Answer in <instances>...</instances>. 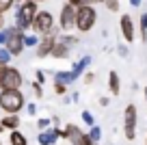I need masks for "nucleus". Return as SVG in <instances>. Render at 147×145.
<instances>
[{
  "label": "nucleus",
  "mask_w": 147,
  "mask_h": 145,
  "mask_svg": "<svg viewBox=\"0 0 147 145\" xmlns=\"http://www.w3.org/2000/svg\"><path fill=\"white\" fill-rule=\"evenodd\" d=\"M37 0H26V2H22L20 7H15V26L20 28V30H28V28H32V20L37 18Z\"/></svg>",
  "instance_id": "1"
},
{
  "label": "nucleus",
  "mask_w": 147,
  "mask_h": 145,
  "mask_svg": "<svg viewBox=\"0 0 147 145\" xmlns=\"http://www.w3.org/2000/svg\"><path fill=\"white\" fill-rule=\"evenodd\" d=\"M24 95L20 89H2L0 91V108L5 113H20L24 108Z\"/></svg>",
  "instance_id": "2"
},
{
  "label": "nucleus",
  "mask_w": 147,
  "mask_h": 145,
  "mask_svg": "<svg viewBox=\"0 0 147 145\" xmlns=\"http://www.w3.org/2000/svg\"><path fill=\"white\" fill-rule=\"evenodd\" d=\"M22 82H24V78H22L20 69L0 63V89H20Z\"/></svg>",
  "instance_id": "3"
},
{
  "label": "nucleus",
  "mask_w": 147,
  "mask_h": 145,
  "mask_svg": "<svg viewBox=\"0 0 147 145\" xmlns=\"http://www.w3.org/2000/svg\"><path fill=\"white\" fill-rule=\"evenodd\" d=\"M95 20L97 13L91 5H80L78 7V13H76V28L80 33H89L93 26H95Z\"/></svg>",
  "instance_id": "4"
},
{
  "label": "nucleus",
  "mask_w": 147,
  "mask_h": 145,
  "mask_svg": "<svg viewBox=\"0 0 147 145\" xmlns=\"http://www.w3.org/2000/svg\"><path fill=\"white\" fill-rule=\"evenodd\" d=\"M9 30V39H7V48H9V52L13 56H20L22 54V50L26 48V43H24V30H20L18 26H13V28H7Z\"/></svg>",
  "instance_id": "5"
},
{
  "label": "nucleus",
  "mask_w": 147,
  "mask_h": 145,
  "mask_svg": "<svg viewBox=\"0 0 147 145\" xmlns=\"http://www.w3.org/2000/svg\"><path fill=\"white\" fill-rule=\"evenodd\" d=\"M52 26H54V18H52L50 11H39L37 18L32 20V30L39 33V35H48V33H52Z\"/></svg>",
  "instance_id": "6"
},
{
  "label": "nucleus",
  "mask_w": 147,
  "mask_h": 145,
  "mask_svg": "<svg viewBox=\"0 0 147 145\" xmlns=\"http://www.w3.org/2000/svg\"><path fill=\"white\" fill-rule=\"evenodd\" d=\"M123 134L128 141H132L134 136H136V106L130 104L125 106V115H123Z\"/></svg>",
  "instance_id": "7"
},
{
  "label": "nucleus",
  "mask_w": 147,
  "mask_h": 145,
  "mask_svg": "<svg viewBox=\"0 0 147 145\" xmlns=\"http://www.w3.org/2000/svg\"><path fill=\"white\" fill-rule=\"evenodd\" d=\"M76 13H78V7L71 5V2H67V5L61 9V18H59V24L63 30H71L74 26H76Z\"/></svg>",
  "instance_id": "8"
},
{
  "label": "nucleus",
  "mask_w": 147,
  "mask_h": 145,
  "mask_svg": "<svg viewBox=\"0 0 147 145\" xmlns=\"http://www.w3.org/2000/svg\"><path fill=\"white\" fill-rule=\"evenodd\" d=\"M63 139L71 141V145H89V143H93L91 136L84 134L78 126H67V128L63 130Z\"/></svg>",
  "instance_id": "9"
},
{
  "label": "nucleus",
  "mask_w": 147,
  "mask_h": 145,
  "mask_svg": "<svg viewBox=\"0 0 147 145\" xmlns=\"http://www.w3.org/2000/svg\"><path fill=\"white\" fill-rule=\"evenodd\" d=\"M54 45H56V37L52 35V33H48L46 37H41V41L37 45V56H39V59H46L48 54H52Z\"/></svg>",
  "instance_id": "10"
},
{
  "label": "nucleus",
  "mask_w": 147,
  "mask_h": 145,
  "mask_svg": "<svg viewBox=\"0 0 147 145\" xmlns=\"http://www.w3.org/2000/svg\"><path fill=\"white\" fill-rule=\"evenodd\" d=\"M119 28H121V35H123V39L128 41V43H130V41H134V22H132V18H130L128 13L121 15Z\"/></svg>",
  "instance_id": "11"
},
{
  "label": "nucleus",
  "mask_w": 147,
  "mask_h": 145,
  "mask_svg": "<svg viewBox=\"0 0 147 145\" xmlns=\"http://www.w3.org/2000/svg\"><path fill=\"white\" fill-rule=\"evenodd\" d=\"M59 136L63 139V130H59V128H52V130H43L41 134H39V145H54Z\"/></svg>",
  "instance_id": "12"
},
{
  "label": "nucleus",
  "mask_w": 147,
  "mask_h": 145,
  "mask_svg": "<svg viewBox=\"0 0 147 145\" xmlns=\"http://www.w3.org/2000/svg\"><path fill=\"white\" fill-rule=\"evenodd\" d=\"M0 123H2V126L5 128H9V130H18V126L22 121H20V117H18V113H7L5 117L0 119Z\"/></svg>",
  "instance_id": "13"
},
{
  "label": "nucleus",
  "mask_w": 147,
  "mask_h": 145,
  "mask_svg": "<svg viewBox=\"0 0 147 145\" xmlns=\"http://www.w3.org/2000/svg\"><path fill=\"white\" fill-rule=\"evenodd\" d=\"M89 65H91V56H89V54H87V56H82V59H80L78 63H74V67H71V74H74V78H78L80 74H82L84 69L89 67Z\"/></svg>",
  "instance_id": "14"
},
{
  "label": "nucleus",
  "mask_w": 147,
  "mask_h": 145,
  "mask_svg": "<svg viewBox=\"0 0 147 145\" xmlns=\"http://www.w3.org/2000/svg\"><path fill=\"white\" fill-rule=\"evenodd\" d=\"M52 56H56V59H67L69 56V45L65 43V41H56L54 50H52Z\"/></svg>",
  "instance_id": "15"
},
{
  "label": "nucleus",
  "mask_w": 147,
  "mask_h": 145,
  "mask_svg": "<svg viewBox=\"0 0 147 145\" xmlns=\"http://www.w3.org/2000/svg\"><path fill=\"white\" fill-rule=\"evenodd\" d=\"M108 89L113 95H119V76H117V72H110L108 76Z\"/></svg>",
  "instance_id": "16"
},
{
  "label": "nucleus",
  "mask_w": 147,
  "mask_h": 145,
  "mask_svg": "<svg viewBox=\"0 0 147 145\" xmlns=\"http://www.w3.org/2000/svg\"><path fill=\"white\" fill-rule=\"evenodd\" d=\"M76 78H74V74H71V69L69 72H56L54 74V82H65V85H69V82H74Z\"/></svg>",
  "instance_id": "17"
},
{
  "label": "nucleus",
  "mask_w": 147,
  "mask_h": 145,
  "mask_svg": "<svg viewBox=\"0 0 147 145\" xmlns=\"http://www.w3.org/2000/svg\"><path fill=\"white\" fill-rule=\"evenodd\" d=\"M9 141H11V145H28V143H26V136H24L22 132H18V130L11 132Z\"/></svg>",
  "instance_id": "18"
},
{
  "label": "nucleus",
  "mask_w": 147,
  "mask_h": 145,
  "mask_svg": "<svg viewBox=\"0 0 147 145\" xmlns=\"http://www.w3.org/2000/svg\"><path fill=\"white\" fill-rule=\"evenodd\" d=\"M39 37H35V35H24V43H26V48H37L39 45Z\"/></svg>",
  "instance_id": "19"
},
{
  "label": "nucleus",
  "mask_w": 147,
  "mask_h": 145,
  "mask_svg": "<svg viewBox=\"0 0 147 145\" xmlns=\"http://www.w3.org/2000/svg\"><path fill=\"white\" fill-rule=\"evenodd\" d=\"M11 56H13V54H11V52H9V48H7V45H0V63H9V61H11Z\"/></svg>",
  "instance_id": "20"
},
{
  "label": "nucleus",
  "mask_w": 147,
  "mask_h": 145,
  "mask_svg": "<svg viewBox=\"0 0 147 145\" xmlns=\"http://www.w3.org/2000/svg\"><path fill=\"white\" fill-rule=\"evenodd\" d=\"M89 136H91L93 143H97V141L102 139V130H100L97 126H91V132H89Z\"/></svg>",
  "instance_id": "21"
},
{
  "label": "nucleus",
  "mask_w": 147,
  "mask_h": 145,
  "mask_svg": "<svg viewBox=\"0 0 147 145\" xmlns=\"http://www.w3.org/2000/svg\"><path fill=\"white\" fill-rule=\"evenodd\" d=\"M82 121H84V126H95V119H93V115L89 110H82Z\"/></svg>",
  "instance_id": "22"
},
{
  "label": "nucleus",
  "mask_w": 147,
  "mask_h": 145,
  "mask_svg": "<svg viewBox=\"0 0 147 145\" xmlns=\"http://www.w3.org/2000/svg\"><path fill=\"white\" fill-rule=\"evenodd\" d=\"M15 0H0V13H7V11L13 7Z\"/></svg>",
  "instance_id": "23"
},
{
  "label": "nucleus",
  "mask_w": 147,
  "mask_h": 145,
  "mask_svg": "<svg viewBox=\"0 0 147 145\" xmlns=\"http://www.w3.org/2000/svg\"><path fill=\"white\" fill-rule=\"evenodd\" d=\"M141 35L147 39V13L141 15Z\"/></svg>",
  "instance_id": "24"
},
{
  "label": "nucleus",
  "mask_w": 147,
  "mask_h": 145,
  "mask_svg": "<svg viewBox=\"0 0 147 145\" xmlns=\"http://www.w3.org/2000/svg\"><path fill=\"white\" fill-rule=\"evenodd\" d=\"M54 91L59 95H65V91H67V85L65 82H54Z\"/></svg>",
  "instance_id": "25"
},
{
  "label": "nucleus",
  "mask_w": 147,
  "mask_h": 145,
  "mask_svg": "<svg viewBox=\"0 0 147 145\" xmlns=\"http://www.w3.org/2000/svg\"><path fill=\"white\" fill-rule=\"evenodd\" d=\"M106 7L110 11H119V0H106Z\"/></svg>",
  "instance_id": "26"
},
{
  "label": "nucleus",
  "mask_w": 147,
  "mask_h": 145,
  "mask_svg": "<svg viewBox=\"0 0 147 145\" xmlns=\"http://www.w3.org/2000/svg\"><path fill=\"white\" fill-rule=\"evenodd\" d=\"M37 126L41 128V130H48V128H50V119H46V117L39 119V121H37Z\"/></svg>",
  "instance_id": "27"
},
{
  "label": "nucleus",
  "mask_w": 147,
  "mask_h": 145,
  "mask_svg": "<svg viewBox=\"0 0 147 145\" xmlns=\"http://www.w3.org/2000/svg\"><path fill=\"white\" fill-rule=\"evenodd\" d=\"M7 39H9V30H5V28H2V30H0V45H5Z\"/></svg>",
  "instance_id": "28"
},
{
  "label": "nucleus",
  "mask_w": 147,
  "mask_h": 145,
  "mask_svg": "<svg viewBox=\"0 0 147 145\" xmlns=\"http://www.w3.org/2000/svg\"><path fill=\"white\" fill-rule=\"evenodd\" d=\"M61 41H65V43H67V45H74V43H76V39H74V37H69V35L61 37Z\"/></svg>",
  "instance_id": "29"
},
{
  "label": "nucleus",
  "mask_w": 147,
  "mask_h": 145,
  "mask_svg": "<svg viewBox=\"0 0 147 145\" xmlns=\"http://www.w3.org/2000/svg\"><path fill=\"white\" fill-rule=\"evenodd\" d=\"M26 110H28V115H30V117H32V115H37V104H28Z\"/></svg>",
  "instance_id": "30"
},
{
  "label": "nucleus",
  "mask_w": 147,
  "mask_h": 145,
  "mask_svg": "<svg viewBox=\"0 0 147 145\" xmlns=\"http://www.w3.org/2000/svg\"><path fill=\"white\" fill-rule=\"evenodd\" d=\"M32 89H35V93L39 95V98H41V93H43V91H41V82H35V85H32Z\"/></svg>",
  "instance_id": "31"
},
{
  "label": "nucleus",
  "mask_w": 147,
  "mask_h": 145,
  "mask_svg": "<svg viewBox=\"0 0 147 145\" xmlns=\"http://www.w3.org/2000/svg\"><path fill=\"white\" fill-rule=\"evenodd\" d=\"M117 50H119V56H128V45H119Z\"/></svg>",
  "instance_id": "32"
},
{
  "label": "nucleus",
  "mask_w": 147,
  "mask_h": 145,
  "mask_svg": "<svg viewBox=\"0 0 147 145\" xmlns=\"http://www.w3.org/2000/svg\"><path fill=\"white\" fill-rule=\"evenodd\" d=\"M93 80H95V76H93L91 72H89V74H84V82H87V85H89V82H93Z\"/></svg>",
  "instance_id": "33"
},
{
  "label": "nucleus",
  "mask_w": 147,
  "mask_h": 145,
  "mask_svg": "<svg viewBox=\"0 0 147 145\" xmlns=\"http://www.w3.org/2000/svg\"><path fill=\"white\" fill-rule=\"evenodd\" d=\"M46 80V76H43V72H37V82H43Z\"/></svg>",
  "instance_id": "34"
},
{
  "label": "nucleus",
  "mask_w": 147,
  "mask_h": 145,
  "mask_svg": "<svg viewBox=\"0 0 147 145\" xmlns=\"http://www.w3.org/2000/svg\"><path fill=\"white\" fill-rule=\"evenodd\" d=\"M95 2H106V0H84V5H95Z\"/></svg>",
  "instance_id": "35"
},
{
  "label": "nucleus",
  "mask_w": 147,
  "mask_h": 145,
  "mask_svg": "<svg viewBox=\"0 0 147 145\" xmlns=\"http://www.w3.org/2000/svg\"><path fill=\"white\" fill-rule=\"evenodd\" d=\"M71 5H76V7H80V5H84V0H69Z\"/></svg>",
  "instance_id": "36"
},
{
  "label": "nucleus",
  "mask_w": 147,
  "mask_h": 145,
  "mask_svg": "<svg viewBox=\"0 0 147 145\" xmlns=\"http://www.w3.org/2000/svg\"><path fill=\"white\" fill-rule=\"evenodd\" d=\"M108 102H110L108 98H102V100H100V104H102V106H108Z\"/></svg>",
  "instance_id": "37"
},
{
  "label": "nucleus",
  "mask_w": 147,
  "mask_h": 145,
  "mask_svg": "<svg viewBox=\"0 0 147 145\" xmlns=\"http://www.w3.org/2000/svg\"><path fill=\"white\" fill-rule=\"evenodd\" d=\"M2 15H5V13H0V30L5 28V18H2Z\"/></svg>",
  "instance_id": "38"
},
{
  "label": "nucleus",
  "mask_w": 147,
  "mask_h": 145,
  "mask_svg": "<svg viewBox=\"0 0 147 145\" xmlns=\"http://www.w3.org/2000/svg\"><path fill=\"white\" fill-rule=\"evenodd\" d=\"M130 5H132V7H138V5H141V0H130Z\"/></svg>",
  "instance_id": "39"
},
{
  "label": "nucleus",
  "mask_w": 147,
  "mask_h": 145,
  "mask_svg": "<svg viewBox=\"0 0 147 145\" xmlns=\"http://www.w3.org/2000/svg\"><path fill=\"white\" fill-rule=\"evenodd\" d=\"M2 130H5V126H2V123H0V132H2Z\"/></svg>",
  "instance_id": "40"
},
{
  "label": "nucleus",
  "mask_w": 147,
  "mask_h": 145,
  "mask_svg": "<svg viewBox=\"0 0 147 145\" xmlns=\"http://www.w3.org/2000/svg\"><path fill=\"white\" fill-rule=\"evenodd\" d=\"M145 100H147V87H145Z\"/></svg>",
  "instance_id": "41"
},
{
  "label": "nucleus",
  "mask_w": 147,
  "mask_h": 145,
  "mask_svg": "<svg viewBox=\"0 0 147 145\" xmlns=\"http://www.w3.org/2000/svg\"><path fill=\"white\" fill-rule=\"evenodd\" d=\"M37 2H46V0H37Z\"/></svg>",
  "instance_id": "42"
},
{
  "label": "nucleus",
  "mask_w": 147,
  "mask_h": 145,
  "mask_svg": "<svg viewBox=\"0 0 147 145\" xmlns=\"http://www.w3.org/2000/svg\"><path fill=\"white\" fill-rule=\"evenodd\" d=\"M89 145H97V143H89Z\"/></svg>",
  "instance_id": "43"
},
{
  "label": "nucleus",
  "mask_w": 147,
  "mask_h": 145,
  "mask_svg": "<svg viewBox=\"0 0 147 145\" xmlns=\"http://www.w3.org/2000/svg\"><path fill=\"white\" fill-rule=\"evenodd\" d=\"M15 2H22V0H15Z\"/></svg>",
  "instance_id": "44"
}]
</instances>
